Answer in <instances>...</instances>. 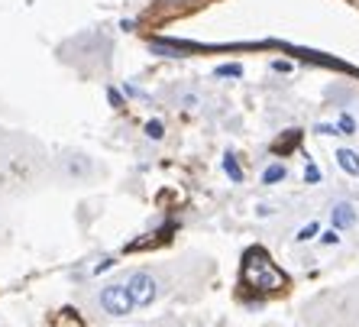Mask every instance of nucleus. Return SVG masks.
I'll list each match as a JSON object with an SVG mask.
<instances>
[{
	"instance_id": "1",
	"label": "nucleus",
	"mask_w": 359,
	"mask_h": 327,
	"mask_svg": "<svg viewBox=\"0 0 359 327\" xmlns=\"http://www.w3.org/2000/svg\"><path fill=\"white\" fill-rule=\"evenodd\" d=\"M123 282H126V288H130V295H133L136 311L152 308V305L159 302L162 295H165V288H168L162 269H152V266L130 269V272L123 276Z\"/></svg>"
},
{
	"instance_id": "2",
	"label": "nucleus",
	"mask_w": 359,
	"mask_h": 327,
	"mask_svg": "<svg viewBox=\"0 0 359 327\" xmlns=\"http://www.w3.org/2000/svg\"><path fill=\"white\" fill-rule=\"evenodd\" d=\"M91 305H94L97 314H104V318H126V314H133L136 311L133 295H130V288H126L123 276L100 282L91 295Z\"/></svg>"
},
{
	"instance_id": "3",
	"label": "nucleus",
	"mask_w": 359,
	"mask_h": 327,
	"mask_svg": "<svg viewBox=\"0 0 359 327\" xmlns=\"http://www.w3.org/2000/svg\"><path fill=\"white\" fill-rule=\"evenodd\" d=\"M243 279H246L252 288H262V292H278V288L288 286L285 272L269 260L262 250L246 253V260H243Z\"/></svg>"
},
{
	"instance_id": "4",
	"label": "nucleus",
	"mask_w": 359,
	"mask_h": 327,
	"mask_svg": "<svg viewBox=\"0 0 359 327\" xmlns=\"http://www.w3.org/2000/svg\"><path fill=\"white\" fill-rule=\"evenodd\" d=\"M100 172V166L88 152H62L59 156V175L65 182H91Z\"/></svg>"
},
{
	"instance_id": "5",
	"label": "nucleus",
	"mask_w": 359,
	"mask_h": 327,
	"mask_svg": "<svg viewBox=\"0 0 359 327\" xmlns=\"http://www.w3.org/2000/svg\"><path fill=\"white\" fill-rule=\"evenodd\" d=\"M330 224H334V230H346V227L356 224V208H353L350 201H337L334 208H330Z\"/></svg>"
},
{
	"instance_id": "6",
	"label": "nucleus",
	"mask_w": 359,
	"mask_h": 327,
	"mask_svg": "<svg viewBox=\"0 0 359 327\" xmlns=\"http://www.w3.org/2000/svg\"><path fill=\"white\" fill-rule=\"evenodd\" d=\"M337 166H340L346 175H359V152H353V149H337Z\"/></svg>"
},
{
	"instance_id": "7",
	"label": "nucleus",
	"mask_w": 359,
	"mask_h": 327,
	"mask_svg": "<svg viewBox=\"0 0 359 327\" xmlns=\"http://www.w3.org/2000/svg\"><path fill=\"white\" fill-rule=\"evenodd\" d=\"M52 327H84V321H81V314H78L75 308H65V311H59V314H55Z\"/></svg>"
},
{
	"instance_id": "8",
	"label": "nucleus",
	"mask_w": 359,
	"mask_h": 327,
	"mask_svg": "<svg viewBox=\"0 0 359 327\" xmlns=\"http://www.w3.org/2000/svg\"><path fill=\"white\" fill-rule=\"evenodd\" d=\"M224 172L230 175V182H243V168H240V162H236L233 152H226L224 156Z\"/></svg>"
},
{
	"instance_id": "9",
	"label": "nucleus",
	"mask_w": 359,
	"mask_h": 327,
	"mask_svg": "<svg viewBox=\"0 0 359 327\" xmlns=\"http://www.w3.org/2000/svg\"><path fill=\"white\" fill-rule=\"evenodd\" d=\"M285 175H288V172H285V166H282V162H276V166H269L266 172H262V182H266V185H278V182H285Z\"/></svg>"
},
{
	"instance_id": "10",
	"label": "nucleus",
	"mask_w": 359,
	"mask_h": 327,
	"mask_svg": "<svg viewBox=\"0 0 359 327\" xmlns=\"http://www.w3.org/2000/svg\"><path fill=\"white\" fill-rule=\"evenodd\" d=\"M198 104H201V98L194 91H182V94H178V107H182V110H198Z\"/></svg>"
},
{
	"instance_id": "11",
	"label": "nucleus",
	"mask_w": 359,
	"mask_h": 327,
	"mask_svg": "<svg viewBox=\"0 0 359 327\" xmlns=\"http://www.w3.org/2000/svg\"><path fill=\"white\" fill-rule=\"evenodd\" d=\"M318 230H320L318 224H304L298 234H294V240H298V243H308V240H314V236H318Z\"/></svg>"
},
{
	"instance_id": "12",
	"label": "nucleus",
	"mask_w": 359,
	"mask_h": 327,
	"mask_svg": "<svg viewBox=\"0 0 359 327\" xmlns=\"http://www.w3.org/2000/svg\"><path fill=\"white\" fill-rule=\"evenodd\" d=\"M146 136H149V140H162V136H165L162 120H149V124H146Z\"/></svg>"
},
{
	"instance_id": "13",
	"label": "nucleus",
	"mask_w": 359,
	"mask_h": 327,
	"mask_svg": "<svg viewBox=\"0 0 359 327\" xmlns=\"http://www.w3.org/2000/svg\"><path fill=\"white\" fill-rule=\"evenodd\" d=\"M217 75H220V78H240V75H243V68H240V65H220V68H217Z\"/></svg>"
},
{
	"instance_id": "14",
	"label": "nucleus",
	"mask_w": 359,
	"mask_h": 327,
	"mask_svg": "<svg viewBox=\"0 0 359 327\" xmlns=\"http://www.w3.org/2000/svg\"><path fill=\"white\" fill-rule=\"evenodd\" d=\"M304 182H308V185H318V182H320V168L314 166V162L304 168Z\"/></svg>"
},
{
	"instance_id": "15",
	"label": "nucleus",
	"mask_w": 359,
	"mask_h": 327,
	"mask_svg": "<svg viewBox=\"0 0 359 327\" xmlns=\"http://www.w3.org/2000/svg\"><path fill=\"white\" fill-rule=\"evenodd\" d=\"M340 133H356V120H353V117H340Z\"/></svg>"
},
{
	"instance_id": "16",
	"label": "nucleus",
	"mask_w": 359,
	"mask_h": 327,
	"mask_svg": "<svg viewBox=\"0 0 359 327\" xmlns=\"http://www.w3.org/2000/svg\"><path fill=\"white\" fill-rule=\"evenodd\" d=\"M272 72H278V75H288V72H292V62L276 59V62H272Z\"/></svg>"
},
{
	"instance_id": "17",
	"label": "nucleus",
	"mask_w": 359,
	"mask_h": 327,
	"mask_svg": "<svg viewBox=\"0 0 359 327\" xmlns=\"http://www.w3.org/2000/svg\"><path fill=\"white\" fill-rule=\"evenodd\" d=\"M320 240H324V246H337V243H340V234H337V230H327Z\"/></svg>"
},
{
	"instance_id": "18",
	"label": "nucleus",
	"mask_w": 359,
	"mask_h": 327,
	"mask_svg": "<svg viewBox=\"0 0 359 327\" xmlns=\"http://www.w3.org/2000/svg\"><path fill=\"white\" fill-rule=\"evenodd\" d=\"M162 327H165V324H162Z\"/></svg>"
},
{
	"instance_id": "19",
	"label": "nucleus",
	"mask_w": 359,
	"mask_h": 327,
	"mask_svg": "<svg viewBox=\"0 0 359 327\" xmlns=\"http://www.w3.org/2000/svg\"><path fill=\"white\" fill-rule=\"evenodd\" d=\"M0 327H4V324H0Z\"/></svg>"
}]
</instances>
